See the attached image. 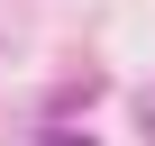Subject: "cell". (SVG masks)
Listing matches in <instances>:
<instances>
[{
    "label": "cell",
    "instance_id": "obj_1",
    "mask_svg": "<svg viewBox=\"0 0 155 146\" xmlns=\"http://www.w3.org/2000/svg\"><path fill=\"white\" fill-rule=\"evenodd\" d=\"M37 146H91V137H82V128H55V137H37Z\"/></svg>",
    "mask_w": 155,
    "mask_h": 146
}]
</instances>
